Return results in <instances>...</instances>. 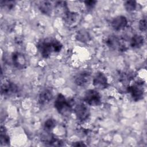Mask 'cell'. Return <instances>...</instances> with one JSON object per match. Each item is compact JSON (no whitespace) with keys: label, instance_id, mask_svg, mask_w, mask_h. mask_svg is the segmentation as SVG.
<instances>
[{"label":"cell","instance_id":"5b68a950","mask_svg":"<svg viewBox=\"0 0 147 147\" xmlns=\"http://www.w3.org/2000/svg\"><path fill=\"white\" fill-rule=\"evenodd\" d=\"M83 100L90 106H98L101 102V96L96 90L90 89L86 91Z\"/></svg>","mask_w":147,"mask_h":147},{"label":"cell","instance_id":"9c48e42d","mask_svg":"<svg viewBox=\"0 0 147 147\" xmlns=\"http://www.w3.org/2000/svg\"><path fill=\"white\" fill-rule=\"evenodd\" d=\"M11 59L13 65L18 69H21L26 67L27 64V59L24 54L16 52L13 53Z\"/></svg>","mask_w":147,"mask_h":147},{"label":"cell","instance_id":"277c9868","mask_svg":"<svg viewBox=\"0 0 147 147\" xmlns=\"http://www.w3.org/2000/svg\"><path fill=\"white\" fill-rule=\"evenodd\" d=\"M127 91L134 100L138 101L141 100L144 94V83L141 81H137L131 86H128Z\"/></svg>","mask_w":147,"mask_h":147},{"label":"cell","instance_id":"3957f363","mask_svg":"<svg viewBox=\"0 0 147 147\" xmlns=\"http://www.w3.org/2000/svg\"><path fill=\"white\" fill-rule=\"evenodd\" d=\"M106 45L113 50L124 52L127 49V47L123 38L115 35H110L106 39Z\"/></svg>","mask_w":147,"mask_h":147},{"label":"cell","instance_id":"4fadbf2b","mask_svg":"<svg viewBox=\"0 0 147 147\" xmlns=\"http://www.w3.org/2000/svg\"><path fill=\"white\" fill-rule=\"evenodd\" d=\"M63 20L66 24L68 25H72L77 21L78 18V14L76 13L70 11L68 10L63 14Z\"/></svg>","mask_w":147,"mask_h":147},{"label":"cell","instance_id":"d6986e66","mask_svg":"<svg viewBox=\"0 0 147 147\" xmlns=\"http://www.w3.org/2000/svg\"><path fill=\"white\" fill-rule=\"evenodd\" d=\"M56 121L53 119V118H49L47 121H45L44 125V127L45 130V131H51L56 126Z\"/></svg>","mask_w":147,"mask_h":147},{"label":"cell","instance_id":"603a6c76","mask_svg":"<svg viewBox=\"0 0 147 147\" xmlns=\"http://www.w3.org/2000/svg\"><path fill=\"white\" fill-rule=\"evenodd\" d=\"M96 2H97V1H93V0H90V1H84V3H85L86 7L87 8H88V9H92L95 6V5L96 3Z\"/></svg>","mask_w":147,"mask_h":147},{"label":"cell","instance_id":"e0dca14e","mask_svg":"<svg viewBox=\"0 0 147 147\" xmlns=\"http://www.w3.org/2000/svg\"><path fill=\"white\" fill-rule=\"evenodd\" d=\"M76 39L82 42H88L90 40V36L88 33L85 30H80L77 33L76 36Z\"/></svg>","mask_w":147,"mask_h":147},{"label":"cell","instance_id":"8fae6325","mask_svg":"<svg viewBox=\"0 0 147 147\" xmlns=\"http://www.w3.org/2000/svg\"><path fill=\"white\" fill-rule=\"evenodd\" d=\"M112 28L117 31L123 29L127 24L126 18L123 16H118L115 17L111 21Z\"/></svg>","mask_w":147,"mask_h":147},{"label":"cell","instance_id":"30bf717a","mask_svg":"<svg viewBox=\"0 0 147 147\" xmlns=\"http://www.w3.org/2000/svg\"><path fill=\"white\" fill-rule=\"evenodd\" d=\"M92 84L95 88L99 90H103L108 86L107 78L104 74L99 72L96 74L94 77L92 79Z\"/></svg>","mask_w":147,"mask_h":147},{"label":"cell","instance_id":"ac0fdd59","mask_svg":"<svg viewBox=\"0 0 147 147\" xmlns=\"http://www.w3.org/2000/svg\"><path fill=\"white\" fill-rule=\"evenodd\" d=\"M0 142L1 145H8L10 143V137L7 134L5 128L1 126L0 134Z\"/></svg>","mask_w":147,"mask_h":147},{"label":"cell","instance_id":"9a60e30c","mask_svg":"<svg viewBox=\"0 0 147 147\" xmlns=\"http://www.w3.org/2000/svg\"><path fill=\"white\" fill-rule=\"evenodd\" d=\"M144 43V37L140 34H135L130 40V46L134 49L141 48Z\"/></svg>","mask_w":147,"mask_h":147},{"label":"cell","instance_id":"7c38bea8","mask_svg":"<svg viewBox=\"0 0 147 147\" xmlns=\"http://www.w3.org/2000/svg\"><path fill=\"white\" fill-rule=\"evenodd\" d=\"M53 98V94L51 90L45 88L42 90L38 95V101L40 105H47Z\"/></svg>","mask_w":147,"mask_h":147},{"label":"cell","instance_id":"7402d4cb","mask_svg":"<svg viewBox=\"0 0 147 147\" xmlns=\"http://www.w3.org/2000/svg\"><path fill=\"white\" fill-rule=\"evenodd\" d=\"M139 29L142 32H145L146 29V19H142L140 21L138 24Z\"/></svg>","mask_w":147,"mask_h":147},{"label":"cell","instance_id":"2e32d148","mask_svg":"<svg viewBox=\"0 0 147 147\" xmlns=\"http://www.w3.org/2000/svg\"><path fill=\"white\" fill-rule=\"evenodd\" d=\"M119 81L124 84L129 83L135 76V74L133 72L127 71H123L119 74Z\"/></svg>","mask_w":147,"mask_h":147},{"label":"cell","instance_id":"44dd1931","mask_svg":"<svg viewBox=\"0 0 147 147\" xmlns=\"http://www.w3.org/2000/svg\"><path fill=\"white\" fill-rule=\"evenodd\" d=\"M1 5L4 8H6L8 10L13 9L16 5V2L14 1H1Z\"/></svg>","mask_w":147,"mask_h":147},{"label":"cell","instance_id":"5bb4252c","mask_svg":"<svg viewBox=\"0 0 147 147\" xmlns=\"http://www.w3.org/2000/svg\"><path fill=\"white\" fill-rule=\"evenodd\" d=\"M38 6L39 10L42 14L45 15H50L51 14L52 7L50 2L46 1H40L39 2Z\"/></svg>","mask_w":147,"mask_h":147},{"label":"cell","instance_id":"7a4b0ae2","mask_svg":"<svg viewBox=\"0 0 147 147\" xmlns=\"http://www.w3.org/2000/svg\"><path fill=\"white\" fill-rule=\"evenodd\" d=\"M54 106L59 113L63 115H69L71 113V105L61 94H59L57 95L54 102Z\"/></svg>","mask_w":147,"mask_h":147},{"label":"cell","instance_id":"ffe728a7","mask_svg":"<svg viewBox=\"0 0 147 147\" xmlns=\"http://www.w3.org/2000/svg\"><path fill=\"white\" fill-rule=\"evenodd\" d=\"M124 7L126 11L129 12L133 11L136 9V2L135 1H127L124 3Z\"/></svg>","mask_w":147,"mask_h":147},{"label":"cell","instance_id":"52a82bcc","mask_svg":"<svg viewBox=\"0 0 147 147\" xmlns=\"http://www.w3.org/2000/svg\"><path fill=\"white\" fill-rule=\"evenodd\" d=\"M19 91L18 87L15 83L10 81H4L1 87V94L6 96H11L16 95Z\"/></svg>","mask_w":147,"mask_h":147},{"label":"cell","instance_id":"cb8c5ba5","mask_svg":"<svg viewBox=\"0 0 147 147\" xmlns=\"http://www.w3.org/2000/svg\"><path fill=\"white\" fill-rule=\"evenodd\" d=\"M72 145L75 146H86V145L84 144L83 142H76L73 144Z\"/></svg>","mask_w":147,"mask_h":147},{"label":"cell","instance_id":"ba28073f","mask_svg":"<svg viewBox=\"0 0 147 147\" xmlns=\"http://www.w3.org/2000/svg\"><path fill=\"white\" fill-rule=\"evenodd\" d=\"M91 73L87 71H83L79 72L75 76V83L80 87H85L88 85L91 81Z\"/></svg>","mask_w":147,"mask_h":147},{"label":"cell","instance_id":"8992f818","mask_svg":"<svg viewBox=\"0 0 147 147\" xmlns=\"http://www.w3.org/2000/svg\"><path fill=\"white\" fill-rule=\"evenodd\" d=\"M74 111L78 119L81 122L87 120L90 114L88 107L83 102L77 104L74 109Z\"/></svg>","mask_w":147,"mask_h":147},{"label":"cell","instance_id":"6da1fadb","mask_svg":"<svg viewBox=\"0 0 147 147\" xmlns=\"http://www.w3.org/2000/svg\"><path fill=\"white\" fill-rule=\"evenodd\" d=\"M63 45L57 39L47 37L40 40L37 44V48L43 58L47 59L52 54L61 51Z\"/></svg>","mask_w":147,"mask_h":147}]
</instances>
